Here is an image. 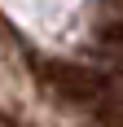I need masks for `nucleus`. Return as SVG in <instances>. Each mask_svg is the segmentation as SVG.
<instances>
[{
    "instance_id": "nucleus-1",
    "label": "nucleus",
    "mask_w": 123,
    "mask_h": 127,
    "mask_svg": "<svg viewBox=\"0 0 123 127\" xmlns=\"http://www.w3.org/2000/svg\"><path fill=\"white\" fill-rule=\"evenodd\" d=\"M35 79L66 105H79V110H92L101 96H110L114 79L92 70V66H79V62H57V57H44L35 62Z\"/></svg>"
},
{
    "instance_id": "nucleus-2",
    "label": "nucleus",
    "mask_w": 123,
    "mask_h": 127,
    "mask_svg": "<svg viewBox=\"0 0 123 127\" xmlns=\"http://www.w3.org/2000/svg\"><path fill=\"white\" fill-rule=\"evenodd\" d=\"M97 44H101V48L123 53V18H106V22L97 26Z\"/></svg>"
},
{
    "instance_id": "nucleus-3",
    "label": "nucleus",
    "mask_w": 123,
    "mask_h": 127,
    "mask_svg": "<svg viewBox=\"0 0 123 127\" xmlns=\"http://www.w3.org/2000/svg\"><path fill=\"white\" fill-rule=\"evenodd\" d=\"M92 114L101 118V123H123V101H110V105H92Z\"/></svg>"
}]
</instances>
